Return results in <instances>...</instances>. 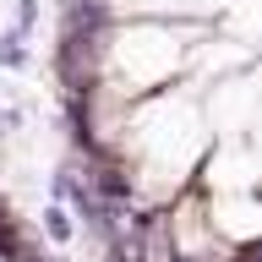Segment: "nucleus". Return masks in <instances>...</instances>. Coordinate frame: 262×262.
<instances>
[{
    "label": "nucleus",
    "mask_w": 262,
    "mask_h": 262,
    "mask_svg": "<svg viewBox=\"0 0 262 262\" xmlns=\"http://www.w3.org/2000/svg\"><path fill=\"white\" fill-rule=\"evenodd\" d=\"M93 196H104V202H131V175L126 169H115V164H104V169H93V175L82 180Z\"/></svg>",
    "instance_id": "1"
},
{
    "label": "nucleus",
    "mask_w": 262,
    "mask_h": 262,
    "mask_svg": "<svg viewBox=\"0 0 262 262\" xmlns=\"http://www.w3.org/2000/svg\"><path fill=\"white\" fill-rule=\"evenodd\" d=\"M44 235H49L55 246H71V235H77V224H71V213H66L60 202H55V208L44 213Z\"/></svg>",
    "instance_id": "2"
},
{
    "label": "nucleus",
    "mask_w": 262,
    "mask_h": 262,
    "mask_svg": "<svg viewBox=\"0 0 262 262\" xmlns=\"http://www.w3.org/2000/svg\"><path fill=\"white\" fill-rule=\"evenodd\" d=\"M0 66H11V71H22L28 66V49H22V33H0Z\"/></svg>",
    "instance_id": "3"
},
{
    "label": "nucleus",
    "mask_w": 262,
    "mask_h": 262,
    "mask_svg": "<svg viewBox=\"0 0 262 262\" xmlns=\"http://www.w3.org/2000/svg\"><path fill=\"white\" fill-rule=\"evenodd\" d=\"M38 22V0H16V33L28 38V28Z\"/></svg>",
    "instance_id": "4"
},
{
    "label": "nucleus",
    "mask_w": 262,
    "mask_h": 262,
    "mask_svg": "<svg viewBox=\"0 0 262 262\" xmlns=\"http://www.w3.org/2000/svg\"><path fill=\"white\" fill-rule=\"evenodd\" d=\"M16 120H22L16 110H0V126H16Z\"/></svg>",
    "instance_id": "5"
}]
</instances>
